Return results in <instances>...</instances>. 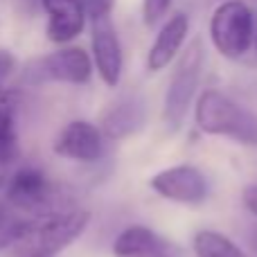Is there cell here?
Returning a JSON list of instances; mask_svg holds the SVG:
<instances>
[{"mask_svg": "<svg viewBox=\"0 0 257 257\" xmlns=\"http://www.w3.org/2000/svg\"><path fill=\"white\" fill-rule=\"evenodd\" d=\"M90 212L81 208H63L39 214L25 221L18 239L5 253L7 257H54L88 228Z\"/></svg>", "mask_w": 257, "mask_h": 257, "instance_id": "6da1fadb", "label": "cell"}, {"mask_svg": "<svg viewBox=\"0 0 257 257\" xmlns=\"http://www.w3.org/2000/svg\"><path fill=\"white\" fill-rule=\"evenodd\" d=\"M196 126L210 136H226L244 145H257V117L221 90H203L194 108Z\"/></svg>", "mask_w": 257, "mask_h": 257, "instance_id": "7a4b0ae2", "label": "cell"}, {"mask_svg": "<svg viewBox=\"0 0 257 257\" xmlns=\"http://www.w3.org/2000/svg\"><path fill=\"white\" fill-rule=\"evenodd\" d=\"M255 16L244 0H223L210 18V39L226 59H241L255 45Z\"/></svg>", "mask_w": 257, "mask_h": 257, "instance_id": "3957f363", "label": "cell"}, {"mask_svg": "<svg viewBox=\"0 0 257 257\" xmlns=\"http://www.w3.org/2000/svg\"><path fill=\"white\" fill-rule=\"evenodd\" d=\"M203 43L201 39H194L187 50L181 54L176 63L172 79H169L167 93H165V106H163V120L169 131H178L185 122L187 113L194 102L196 88H199L201 70H203Z\"/></svg>", "mask_w": 257, "mask_h": 257, "instance_id": "277c9868", "label": "cell"}, {"mask_svg": "<svg viewBox=\"0 0 257 257\" xmlns=\"http://www.w3.org/2000/svg\"><path fill=\"white\" fill-rule=\"evenodd\" d=\"M5 194H7L12 208L32 212L34 217L63 210L59 208L57 190H54L52 181L39 167H18L16 172H12L7 185H5Z\"/></svg>", "mask_w": 257, "mask_h": 257, "instance_id": "5b68a950", "label": "cell"}, {"mask_svg": "<svg viewBox=\"0 0 257 257\" xmlns=\"http://www.w3.org/2000/svg\"><path fill=\"white\" fill-rule=\"evenodd\" d=\"M90 48H93V63L99 72L102 81L106 86H117L122 79V68H124V54L122 43L117 36L115 23L111 14H97L90 16Z\"/></svg>", "mask_w": 257, "mask_h": 257, "instance_id": "8992f818", "label": "cell"}, {"mask_svg": "<svg viewBox=\"0 0 257 257\" xmlns=\"http://www.w3.org/2000/svg\"><path fill=\"white\" fill-rule=\"evenodd\" d=\"M151 187L163 199L176 201V203L199 205L208 199V178L203 176L194 165H174L151 178Z\"/></svg>", "mask_w": 257, "mask_h": 257, "instance_id": "52a82bcc", "label": "cell"}, {"mask_svg": "<svg viewBox=\"0 0 257 257\" xmlns=\"http://www.w3.org/2000/svg\"><path fill=\"white\" fill-rule=\"evenodd\" d=\"M59 158L95 163L106 156V136L97 124L86 120H75L61 128L52 145Z\"/></svg>", "mask_w": 257, "mask_h": 257, "instance_id": "ba28073f", "label": "cell"}, {"mask_svg": "<svg viewBox=\"0 0 257 257\" xmlns=\"http://www.w3.org/2000/svg\"><path fill=\"white\" fill-rule=\"evenodd\" d=\"M93 59L88 57V52L81 48H61L57 52L48 54L41 59L39 72L41 77L50 81H59V84H75L84 86L90 81L93 75Z\"/></svg>", "mask_w": 257, "mask_h": 257, "instance_id": "9c48e42d", "label": "cell"}, {"mask_svg": "<svg viewBox=\"0 0 257 257\" xmlns=\"http://www.w3.org/2000/svg\"><path fill=\"white\" fill-rule=\"evenodd\" d=\"M115 257H183L181 248L147 226H128L113 241Z\"/></svg>", "mask_w": 257, "mask_h": 257, "instance_id": "30bf717a", "label": "cell"}, {"mask_svg": "<svg viewBox=\"0 0 257 257\" xmlns=\"http://www.w3.org/2000/svg\"><path fill=\"white\" fill-rule=\"evenodd\" d=\"M48 14L45 34L52 43H70L86 27V7L84 0H41Z\"/></svg>", "mask_w": 257, "mask_h": 257, "instance_id": "8fae6325", "label": "cell"}, {"mask_svg": "<svg viewBox=\"0 0 257 257\" xmlns=\"http://www.w3.org/2000/svg\"><path fill=\"white\" fill-rule=\"evenodd\" d=\"M147 122V106L138 95H124L102 111L99 128L111 140H122L138 133Z\"/></svg>", "mask_w": 257, "mask_h": 257, "instance_id": "7c38bea8", "label": "cell"}, {"mask_svg": "<svg viewBox=\"0 0 257 257\" xmlns=\"http://www.w3.org/2000/svg\"><path fill=\"white\" fill-rule=\"evenodd\" d=\"M190 32V18L185 12H176L174 16H169L167 21L160 25L158 34H156L154 43L147 54V68L151 72L165 70L174 59L181 54V48L187 39Z\"/></svg>", "mask_w": 257, "mask_h": 257, "instance_id": "4fadbf2b", "label": "cell"}, {"mask_svg": "<svg viewBox=\"0 0 257 257\" xmlns=\"http://www.w3.org/2000/svg\"><path fill=\"white\" fill-rule=\"evenodd\" d=\"M18 97L7 88H0V163L12 165L18 156Z\"/></svg>", "mask_w": 257, "mask_h": 257, "instance_id": "5bb4252c", "label": "cell"}, {"mask_svg": "<svg viewBox=\"0 0 257 257\" xmlns=\"http://www.w3.org/2000/svg\"><path fill=\"white\" fill-rule=\"evenodd\" d=\"M196 257H248L232 239L217 230H199L194 235Z\"/></svg>", "mask_w": 257, "mask_h": 257, "instance_id": "9a60e30c", "label": "cell"}, {"mask_svg": "<svg viewBox=\"0 0 257 257\" xmlns=\"http://www.w3.org/2000/svg\"><path fill=\"white\" fill-rule=\"evenodd\" d=\"M23 226H25V221H23V219H18L16 214L9 212V210L0 208V253H3V250H7L9 246L18 239Z\"/></svg>", "mask_w": 257, "mask_h": 257, "instance_id": "2e32d148", "label": "cell"}, {"mask_svg": "<svg viewBox=\"0 0 257 257\" xmlns=\"http://www.w3.org/2000/svg\"><path fill=\"white\" fill-rule=\"evenodd\" d=\"M169 7H172V0H142V21L147 27H158L165 21Z\"/></svg>", "mask_w": 257, "mask_h": 257, "instance_id": "e0dca14e", "label": "cell"}, {"mask_svg": "<svg viewBox=\"0 0 257 257\" xmlns=\"http://www.w3.org/2000/svg\"><path fill=\"white\" fill-rule=\"evenodd\" d=\"M113 5H115V0H84V7H86L88 18L97 16V14H111Z\"/></svg>", "mask_w": 257, "mask_h": 257, "instance_id": "ac0fdd59", "label": "cell"}, {"mask_svg": "<svg viewBox=\"0 0 257 257\" xmlns=\"http://www.w3.org/2000/svg\"><path fill=\"white\" fill-rule=\"evenodd\" d=\"M14 66H16V59H14L7 50H0V88H3V84L14 72Z\"/></svg>", "mask_w": 257, "mask_h": 257, "instance_id": "d6986e66", "label": "cell"}, {"mask_svg": "<svg viewBox=\"0 0 257 257\" xmlns=\"http://www.w3.org/2000/svg\"><path fill=\"white\" fill-rule=\"evenodd\" d=\"M241 201H244L246 210L253 217H257V185H246L244 192H241Z\"/></svg>", "mask_w": 257, "mask_h": 257, "instance_id": "ffe728a7", "label": "cell"}, {"mask_svg": "<svg viewBox=\"0 0 257 257\" xmlns=\"http://www.w3.org/2000/svg\"><path fill=\"white\" fill-rule=\"evenodd\" d=\"M9 165H5V163H0V187H5L7 185V181H9Z\"/></svg>", "mask_w": 257, "mask_h": 257, "instance_id": "44dd1931", "label": "cell"}, {"mask_svg": "<svg viewBox=\"0 0 257 257\" xmlns=\"http://www.w3.org/2000/svg\"><path fill=\"white\" fill-rule=\"evenodd\" d=\"M250 248H253V253L257 255V228L250 230Z\"/></svg>", "mask_w": 257, "mask_h": 257, "instance_id": "7402d4cb", "label": "cell"}, {"mask_svg": "<svg viewBox=\"0 0 257 257\" xmlns=\"http://www.w3.org/2000/svg\"><path fill=\"white\" fill-rule=\"evenodd\" d=\"M255 50H257V36H255Z\"/></svg>", "mask_w": 257, "mask_h": 257, "instance_id": "603a6c76", "label": "cell"}]
</instances>
